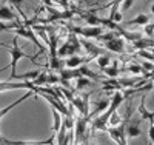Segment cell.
Instances as JSON below:
<instances>
[{
	"label": "cell",
	"mask_w": 154,
	"mask_h": 145,
	"mask_svg": "<svg viewBox=\"0 0 154 145\" xmlns=\"http://www.w3.org/2000/svg\"><path fill=\"white\" fill-rule=\"evenodd\" d=\"M9 54H11V77L8 79V80L11 82V80H14V77L17 76L16 67H17V63H19L20 59L26 57L31 63H35V60H34L32 56H28L26 52H25V51L19 46V36H16L14 39H12V48H11V51H9ZM35 65H37V63H35Z\"/></svg>",
	"instance_id": "cell-1"
},
{
	"label": "cell",
	"mask_w": 154,
	"mask_h": 145,
	"mask_svg": "<svg viewBox=\"0 0 154 145\" xmlns=\"http://www.w3.org/2000/svg\"><path fill=\"white\" fill-rule=\"evenodd\" d=\"M16 36H22V37H25V39H28V40L34 42V45L38 46V52H37V54H34V60H35L37 56H40V54H43V52H46V46H45L43 43H40L38 37L34 34V30L31 28L29 25L20 23V25H19V28H17V31H16Z\"/></svg>",
	"instance_id": "cell-2"
},
{
	"label": "cell",
	"mask_w": 154,
	"mask_h": 145,
	"mask_svg": "<svg viewBox=\"0 0 154 145\" xmlns=\"http://www.w3.org/2000/svg\"><path fill=\"white\" fill-rule=\"evenodd\" d=\"M80 48H82V43H80V40H77V37H75V34H71L69 36V39H68V42H65L60 48H59V51H57V57H65V56H69V57H72L75 52H79L80 51Z\"/></svg>",
	"instance_id": "cell-3"
},
{
	"label": "cell",
	"mask_w": 154,
	"mask_h": 145,
	"mask_svg": "<svg viewBox=\"0 0 154 145\" xmlns=\"http://www.w3.org/2000/svg\"><path fill=\"white\" fill-rule=\"evenodd\" d=\"M108 133L111 139L117 143V145H126V122L122 121L119 125L116 127H108Z\"/></svg>",
	"instance_id": "cell-4"
},
{
	"label": "cell",
	"mask_w": 154,
	"mask_h": 145,
	"mask_svg": "<svg viewBox=\"0 0 154 145\" xmlns=\"http://www.w3.org/2000/svg\"><path fill=\"white\" fill-rule=\"evenodd\" d=\"M68 30L72 31V34H80L85 37H96L99 39L103 34V26H89V28H80V26H68Z\"/></svg>",
	"instance_id": "cell-5"
},
{
	"label": "cell",
	"mask_w": 154,
	"mask_h": 145,
	"mask_svg": "<svg viewBox=\"0 0 154 145\" xmlns=\"http://www.w3.org/2000/svg\"><path fill=\"white\" fill-rule=\"evenodd\" d=\"M88 100H89V94H83V96H74L71 102L85 119H89V102Z\"/></svg>",
	"instance_id": "cell-6"
},
{
	"label": "cell",
	"mask_w": 154,
	"mask_h": 145,
	"mask_svg": "<svg viewBox=\"0 0 154 145\" xmlns=\"http://www.w3.org/2000/svg\"><path fill=\"white\" fill-rule=\"evenodd\" d=\"M54 140H56V134L49 136L48 139H43V140H34V142H28V140H9V139H5L2 140L3 145H54Z\"/></svg>",
	"instance_id": "cell-7"
},
{
	"label": "cell",
	"mask_w": 154,
	"mask_h": 145,
	"mask_svg": "<svg viewBox=\"0 0 154 145\" xmlns=\"http://www.w3.org/2000/svg\"><path fill=\"white\" fill-rule=\"evenodd\" d=\"M5 90H28L34 91L35 87L31 82H0V91Z\"/></svg>",
	"instance_id": "cell-8"
},
{
	"label": "cell",
	"mask_w": 154,
	"mask_h": 145,
	"mask_svg": "<svg viewBox=\"0 0 154 145\" xmlns=\"http://www.w3.org/2000/svg\"><path fill=\"white\" fill-rule=\"evenodd\" d=\"M126 122V137H137L142 134V131H140V127H139V119H125Z\"/></svg>",
	"instance_id": "cell-9"
},
{
	"label": "cell",
	"mask_w": 154,
	"mask_h": 145,
	"mask_svg": "<svg viewBox=\"0 0 154 145\" xmlns=\"http://www.w3.org/2000/svg\"><path fill=\"white\" fill-rule=\"evenodd\" d=\"M89 119H85V117H80V119H77L75 122V139L77 140H83L85 136H86V125H88Z\"/></svg>",
	"instance_id": "cell-10"
},
{
	"label": "cell",
	"mask_w": 154,
	"mask_h": 145,
	"mask_svg": "<svg viewBox=\"0 0 154 145\" xmlns=\"http://www.w3.org/2000/svg\"><path fill=\"white\" fill-rule=\"evenodd\" d=\"M123 45H125V39L123 37H116L114 40L105 43L103 46L108 51H112V52H123Z\"/></svg>",
	"instance_id": "cell-11"
},
{
	"label": "cell",
	"mask_w": 154,
	"mask_h": 145,
	"mask_svg": "<svg viewBox=\"0 0 154 145\" xmlns=\"http://www.w3.org/2000/svg\"><path fill=\"white\" fill-rule=\"evenodd\" d=\"M32 94H34V91H28V93H25V94H23L22 97H19V99H17L16 102H12L11 105H8V107L2 108V110H0V119H2V117H3L5 114H8V113H9V111H11L12 108H16V107H17L19 103H22L23 100H26V99H29V97H31Z\"/></svg>",
	"instance_id": "cell-12"
},
{
	"label": "cell",
	"mask_w": 154,
	"mask_h": 145,
	"mask_svg": "<svg viewBox=\"0 0 154 145\" xmlns=\"http://www.w3.org/2000/svg\"><path fill=\"white\" fill-rule=\"evenodd\" d=\"M0 20H9V22L14 20L16 23H19L17 16L11 11V8H9V6H5V5H2V3H0Z\"/></svg>",
	"instance_id": "cell-13"
},
{
	"label": "cell",
	"mask_w": 154,
	"mask_h": 145,
	"mask_svg": "<svg viewBox=\"0 0 154 145\" xmlns=\"http://www.w3.org/2000/svg\"><path fill=\"white\" fill-rule=\"evenodd\" d=\"M88 60H91V59H83V57H79V56H72V57H68L65 60V65H66V68H69V70H77L80 65H83Z\"/></svg>",
	"instance_id": "cell-14"
},
{
	"label": "cell",
	"mask_w": 154,
	"mask_h": 145,
	"mask_svg": "<svg viewBox=\"0 0 154 145\" xmlns=\"http://www.w3.org/2000/svg\"><path fill=\"white\" fill-rule=\"evenodd\" d=\"M66 131H68L66 127H65V125H62L60 131L57 133V145H69V140L72 139V134L68 136Z\"/></svg>",
	"instance_id": "cell-15"
},
{
	"label": "cell",
	"mask_w": 154,
	"mask_h": 145,
	"mask_svg": "<svg viewBox=\"0 0 154 145\" xmlns=\"http://www.w3.org/2000/svg\"><path fill=\"white\" fill-rule=\"evenodd\" d=\"M148 23H149V17L146 14H139L136 19H133L130 22H125L123 25L125 26H133V25H143V26H146Z\"/></svg>",
	"instance_id": "cell-16"
},
{
	"label": "cell",
	"mask_w": 154,
	"mask_h": 145,
	"mask_svg": "<svg viewBox=\"0 0 154 145\" xmlns=\"http://www.w3.org/2000/svg\"><path fill=\"white\" fill-rule=\"evenodd\" d=\"M79 71H80L82 77H86V79H89V80H102V77L97 76L94 71H91V70L86 67V65H82V67L79 68Z\"/></svg>",
	"instance_id": "cell-17"
},
{
	"label": "cell",
	"mask_w": 154,
	"mask_h": 145,
	"mask_svg": "<svg viewBox=\"0 0 154 145\" xmlns=\"http://www.w3.org/2000/svg\"><path fill=\"white\" fill-rule=\"evenodd\" d=\"M102 71H103V73H105V74H106L109 79H116V77L119 76V73H120V68H119V62H117V60H114L111 67H108V68H105V70H102Z\"/></svg>",
	"instance_id": "cell-18"
},
{
	"label": "cell",
	"mask_w": 154,
	"mask_h": 145,
	"mask_svg": "<svg viewBox=\"0 0 154 145\" xmlns=\"http://www.w3.org/2000/svg\"><path fill=\"white\" fill-rule=\"evenodd\" d=\"M108 105H111V102H109L108 99H102V100H99V102H97V107H96V110L93 111L91 116H97V114H100L103 110L108 108ZM91 116H89V119H91Z\"/></svg>",
	"instance_id": "cell-19"
},
{
	"label": "cell",
	"mask_w": 154,
	"mask_h": 145,
	"mask_svg": "<svg viewBox=\"0 0 154 145\" xmlns=\"http://www.w3.org/2000/svg\"><path fill=\"white\" fill-rule=\"evenodd\" d=\"M109 62H111V56H108V54H102V56H99V59H97V65H99L100 70L108 68Z\"/></svg>",
	"instance_id": "cell-20"
},
{
	"label": "cell",
	"mask_w": 154,
	"mask_h": 145,
	"mask_svg": "<svg viewBox=\"0 0 154 145\" xmlns=\"http://www.w3.org/2000/svg\"><path fill=\"white\" fill-rule=\"evenodd\" d=\"M93 84V80H89V79H86V77H79L75 80V90L79 91V90H83V88H86V87H89Z\"/></svg>",
	"instance_id": "cell-21"
},
{
	"label": "cell",
	"mask_w": 154,
	"mask_h": 145,
	"mask_svg": "<svg viewBox=\"0 0 154 145\" xmlns=\"http://www.w3.org/2000/svg\"><path fill=\"white\" fill-rule=\"evenodd\" d=\"M116 37H117V36H116V33H112V31H108V33H106V31H105L103 34H102V36L97 39V40H99V42H103V45H105V43L114 40Z\"/></svg>",
	"instance_id": "cell-22"
},
{
	"label": "cell",
	"mask_w": 154,
	"mask_h": 145,
	"mask_svg": "<svg viewBox=\"0 0 154 145\" xmlns=\"http://www.w3.org/2000/svg\"><path fill=\"white\" fill-rule=\"evenodd\" d=\"M125 70H128L130 73H133V74H137V76H140L142 74V67L140 65H137V63H130V65H126V68Z\"/></svg>",
	"instance_id": "cell-23"
},
{
	"label": "cell",
	"mask_w": 154,
	"mask_h": 145,
	"mask_svg": "<svg viewBox=\"0 0 154 145\" xmlns=\"http://www.w3.org/2000/svg\"><path fill=\"white\" fill-rule=\"evenodd\" d=\"M120 5H122V11H128L134 5V2H133V0H126V2H122Z\"/></svg>",
	"instance_id": "cell-24"
},
{
	"label": "cell",
	"mask_w": 154,
	"mask_h": 145,
	"mask_svg": "<svg viewBox=\"0 0 154 145\" xmlns=\"http://www.w3.org/2000/svg\"><path fill=\"white\" fill-rule=\"evenodd\" d=\"M140 67H142V70H145V71H148V73L154 70V65L149 63V62H142V65H140Z\"/></svg>",
	"instance_id": "cell-25"
},
{
	"label": "cell",
	"mask_w": 154,
	"mask_h": 145,
	"mask_svg": "<svg viewBox=\"0 0 154 145\" xmlns=\"http://www.w3.org/2000/svg\"><path fill=\"white\" fill-rule=\"evenodd\" d=\"M152 33H154V23L146 25V26H145V34H146L148 37H151V36H152Z\"/></svg>",
	"instance_id": "cell-26"
},
{
	"label": "cell",
	"mask_w": 154,
	"mask_h": 145,
	"mask_svg": "<svg viewBox=\"0 0 154 145\" xmlns=\"http://www.w3.org/2000/svg\"><path fill=\"white\" fill-rule=\"evenodd\" d=\"M137 54H139V56H142V57H146V59H151V60H154L152 54H149V52H148L146 49H143V51H139Z\"/></svg>",
	"instance_id": "cell-27"
},
{
	"label": "cell",
	"mask_w": 154,
	"mask_h": 145,
	"mask_svg": "<svg viewBox=\"0 0 154 145\" xmlns=\"http://www.w3.org/2000/svg\"><path fill=\"white\" fill-rule=\"evenodd\" d=\"M0 49H8V46L5 43H0Z\"/></svg>",
	"instance_id": "cell-28"
},
{
	"label": "cell",
	"mask_w": 154,
	"mask_h": 145,
	"mask_svg": "<svg viewBox=\"0 0 154 145\" xmlns=\"http://www.w3.org/2000/svg\"><path fill=\"white\" fill-rule=\"evenodd\" d=\"M151 11H152V14H154V3L151 5Z\"/></svg>",
	"instance_id": "cell-29"
},
{
	"label": "cell",
	"mask_w": 154,
	"mask_h": 145,
	"mask_svg": "<svg viewBox=\"0 0 154 145\" xmlns=\"http://www.w3.org/2000/svg\"><path fill=\"white\" fill-rule=\"evenodd\" d=\"M148 145H154V143H151V142H149V140H148Z\"/></svg>",
	"instance_id": "cell-30"
},
{
	"label": "cell",
	"mask_w": 154,
	"mask_h": 145,
	"mask_svg": "<svg viewBox=\"0 0 154 145\" xmlns=\"http://www.w3.org/2000/svg\"><path fill=\"white\" fill-rule=\"evenodd\" d=\"M0 33H2V31H0Z\"/></svg>",
	"instance_id": "cell-31"
}]
</instances>
